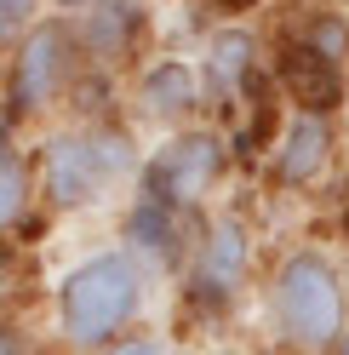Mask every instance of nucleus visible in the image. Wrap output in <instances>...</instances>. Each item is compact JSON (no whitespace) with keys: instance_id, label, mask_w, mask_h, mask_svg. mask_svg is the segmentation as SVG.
Masks as SVG:
<instances>
[{"instance_id":"obj_3","label":"nucleus","mask_w":349,"mask_h":355,"mask_svg":"<svg viewBox=\"0 0 349 355\" xmlns=\"http://www.w3.org/2000/svg\"><path fill=\"white\" fill-rule=\"evenodd\" d=\"M258 315L264 344L292 355H326L349 332V286H343V252L326 241H292L264 263L258 281Z\"/></svg>"},{"instance_id":"obj_12","label":"nucleus","mask_w":349,"mask_h":355,"mask_svg":"<svg viewBox=\"0 0 349 355\" xmlns=\"http://www.w3.org/2000/svg\"><path fill=\"white\" fill-rule=\"evenodd\" d=\"M332 166H338V121L287 109V121L275 132V149L264 155V184L275 195H310L332 178Z\"/></svg>"},{"instance_id":"obj_10","label":"nucleus","mask_w":349,"mask_h":355,"mask_svg":"<svg viewBox=\"0 0 349 355\" xmlns=\"http://www.w3.org/2000/svg\"><path fill=\"white\" fill-rule=\"evenodd\" d=\"M69 24H75L86 63L109 69V75H132L155 52V12H149V0H92Z\"/></svg>"},{"instance_id":"obj_2","label":"nucleus","mask_w":349,"mask_h":355,"mask_svg":"<svg viewBox=\"0 0 349 355\" xmlns=\"http://www.w3.org/2000/svg\"><path fill=\"white\" fill-rule=\"evenodd\" d=\"M35 184H40V212L52 218H86L109 207L120 189L138 184L149 144L138 138V126L115 115V121H52L35 138Z\"/></svg>"},{"instance_id":"obj_11","label":"nucleus","mask_w":349,"mask_h":355,"mask_svg":"<svg viewBox=\"0 0 349 355\" xmlns=\"http://www.w3.org/2000/svg\"><path fill=\"white\" fill-rule=\"evenodd\" d=\"M269 75H275V86H280V98H287L292 115L338 121L349 109V63L303 46V40H292V35L269 40Z\"/></svg>"},{"instance_id":"obj_23","label":"nucleus","mask_w":349,"mask_h":355,"mask_svg":"<svg viewBox=\"0 0 349 355\" xmlns=\"http://www.w3.org/2000/svg\"><path fill=\"white\" fill-rule=\"evenodd\" d=\"M258 355H292V349H269V344H264V349H258Z\"/></svg>"},{"instance_id":"obj_4","label":"nucleus","mask_w":349,"mask_h":355,"mask_svg":"<svg viewBox=\"0 0 349 355\" xmlns=\"http://www.w3.org/2000/svg\"><path fill=\"white\" fill-rule=\"evenodd\" d=\"M258 281H264V263H258V224L247 218V207H212L195 230V252L184 263L178 286V309L195 327H224L235 309H241Z\"/></svg>"},{"instance_id":"obj_13","label":"nucleus","mask_w":349,"mask_h":355,"mask_svg":"<svg viewBox=\"0 0 349 355\" xmlns=\"http://www.w3.org/2000/svg\"><path fill=\"white\" fill-rule=\"evenodd\" d=\"M40 212V184H35V149L24 132L0 126V235H17Z\"/></svg>"},{"instance_id":"obj_19","label":"nucleus","mask_w":349,"mask_h":355,"mask_svg":"<svg viewBox=\"0 0 349 355\" xmlns=\"http://www.w3.org/2000/svg\"><path fill=\"white\" fill-rule=\"evenodd\" d=\"M86 6H92V0H46V12H52V17H80Z\"/></svg>"},{"instance_id":"obj_5","label":"nucleus","mask_w":349,"mask_h":355,"mask_svg":"<svg viewBox=\"0 0 349 355\" xmlns=\"http://www.w3.org/2000/svg\"><path fill=\"white\" fill-rule=\"evenodd\" d=\"M80 69H86V52L75 40V24L69 17H40L0 58V126L6 132H40V126L63 121Z\"/></svg>"},{"instance_id":"obj_26","label":"nucleus","mask_w":349,"mask_h":355,"mask_svg":"<svg viewBox=\"0 0 349 355\" xmlns=\"http://www.w3.org/2000/svg\"><path fill=\"white\" fill-rule=\"evenodd\" d=\"M343 235H349V212H343Z\"/></svg>"},{"instance_id":"obj_20","label":"nucleus","mask_w":349,"mask_h":355,"mask_svg":"<svg viewBox=\"0 0 349 355\" xmlns=\"http://www.w3.org/2000/svg\"><path fill=\"white\" fill-rule=\"evenodd\" d=\"M166 355H206V349H201V344H189V338H178V344H172Z\"/></svg>"},{"instance_id":"obj_8","label":"nucleus","mask_w":349,"mask_h":355,"mask_svg":"<svg viewBox=\"0 0 349 355\" xmlns=\"http://www.w3.org/2000/svg\"><path fill=\"white\" fill-rule=\"evenodd\" d=\"M195 63H201V86H206V121L235 126L241 98L252 92V80L269 69V40L252 24H206Z\"/></svg>"},{"instance_id":"obj_15","label":"nucleus","mask_w":349,"mask_h":355,"mask_svg":"<svg viewBox=\"0 0 349 355\" xmlns=\"http://www.w3.org/2000/svg\"><path fill=\"white\" fill-rule=\"evenodd\" d=\"M40 17H52L46 12V0H0V58H6L17 40H24Z\"/></svg>"},{"instance_id":"obj_9","label":"nucleus","mask_w":349,"mask_h":355,"mask_svg":"<svg viewBox=\"0 0 349 355\" xmlns=\"http://www.w3.org/2000/svg\"><path fill=\"white\" fill-rule=\"evenodd\" d=\"M195 230H201V218H184V212H172L166 201L138 195V189H126V201L115 212V241L155 281H178L184 275V263L195 252Z\"/></svg>"},{"instance_id":"obj_6","label":"nucleus","mask_w":349,"mask_h":355,"mask_svg":"<svg viewBox=\"0 0 349 355\" xmlns=\"http://www.w3.org/2000/svg\"><path fill=\"white\" fill-rule=\"evenodd\" d=\"M235 178V149H229V132L217 121H195L178 132H161L143 155V172H138V195H155L172 212L184 218H206L217 207V189Z\"/></svg>"},{"instance_id":"obj_18","label":"nucleus","mask_w":349,"mask_h":355,"mask_svg":"<svg viewBox=\"0 0 349 355\" xmlns=\"http://www.w3.org/2000/svg\"><path fill=\"white\" fill-rule=\"evenodd\" d=\"M12 275H17V241L0 235V304H6V293H12Z\"/></svg>"},{"instance_id":"obj_22","label":"nucleus","mask_w":349,"mask_h":355,"mask_svg":"<svg viewBox=\"0 0 349 355\" xmlns=\"http://www.w3.org/2000/svg\"><path fill=\"white\" fill-rule=\"evenodd\" d=\"M326 355H349V332H343V338H338L332 349H326Z\"/></svg>"},{"instance_id":"obj_14","label":"nucleus","mask_w":349,"mask_h":355,"mask_svg":"<svg viewBox=\"0 0 349 355\" xmlns=\"http://www.w3.org/2000/svg\"><path fill=\"white\" fill-rule=\"evenodd\" d=\"M280 35H292V40H303V46H315L326 58L349 63V12H338L332 0H310V6H298V17Z\"/></svg>"},{"instance_id":"obj_17","label":"nucleus","mask_w":349,"mask_h":355,"mask_svg":"<svg viewBox=\"0 0 349 355\" xmlns=\"http://www.w3.org/2000/svg\"><path fill=\"white\" fill-rule=\"evenodd\" d=\"M40 349L46 344H35L17 315H0V355H40Z\"/></svg>"},{"instance_id":"obj_7","label":"nucleus","mask_w":349,"mask_h":355,"mask_svg":"<svg viewBox=\"0 0 349 355\" xmlns=\"http://www.w3.org/2000/svg\"><path fill=\"white\" fill-rule=\"evenodd\" d=\"M126 121L161 132H178L206 121V86H201V63L189 52H149L132 75H126Z\"/></svg>"},{"instance_id":"obj_16","label":"nucleus","mask_w":349,"mask_h":355,"mask_svg":"<svg viewBox=\"0 0 349 355\" xmlns=\"http://www.w3.org/2000/svg\"><path fill=\"white\" fill-rule=\"evenodd\" d=\"M172 344H178V338H172L166 327H155V321H143V327H132V332H120L115 344H103L98 355H166Z\"/></svg>"},{"instance_id":"obj_24","label":"nucleus","mask_w":349,"mask_h":355,"mask_svg":"<svg viewBox=\"0 0 349 355\" xmlns=\"http://www.w3.org/2000/svg\"><path fill=\"white\" fill-rule=\"evenodd\" d=\"M343 286H349V252H343Z\"/></svg>"},{"instance_id":"obj_1","label":"nucleus","mask_w":349,"mask_h":355,"mask_svg":"<svg viewBox=\"0 0 349 355\" xmlns=\"http://www.w3.org/2000/svg\"><path fill=\"white\" fill-rule=\"evenodd\" d=\"M155 286L161 281L120 241H98V247L75 252L46 293V344L57 355H98L120 332L149 321Z\"/></svg>"},{"instance_id":"obj_25","label":"nucleus","mask_w":349,"mask_h":355,"mask_svg":"<svg viewBox=\"0 0 349 355\" xmlns=\"http://www.w3.org/2000/svg\"><path fill=\"white\" fill-rule=\"evenodd\" d=\"M332 6H338V12H349V0H332Z\"/></svg>"},{"instance_id":"obj_21","label":"nucleus","mask_w":349,"mask_h":355,"mask_svg":"<svg viewBox=\"0 0 349 355\" xmlns=\"http://www.w3.org/2000/svg\"><path fill=\"white\" fill-rule=\"evenodd\" d=\"M206 355H252V349H241V344H217V349H206Z\"/></svg>"}]
</instances>
